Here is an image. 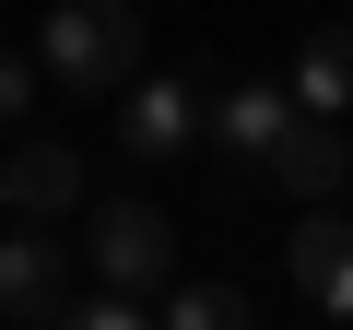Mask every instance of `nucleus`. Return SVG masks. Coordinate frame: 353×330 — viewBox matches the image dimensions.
<instances>
[{"label":"nucleus","instance_id":"f257e3e1","mask_svg":"<svg viewBox=\"0 0 353 330\" xmlns=\"http://www.w3.org/2000/svg\"><path fill=\"white\" fill-rule=\"evenodd\" d=\"M36 71L71 83V95H118L141 71V12L130 0H59V12L36 24Z\"/></svg>","mask_w":353,"mask_h":330},{"label":"nucleus","instance_id":"f03ea898","mask_svg":"<svg viewBox=\"0 0 353 330\" xmlns=\"http://www.w3.org/2000/svg\"><path fill=\"white\" fill-rule=\"evenodd\" d=\"M201 118H212V95L189 71H130L118 83V153L130 165H176V153L201 142Z\"/></svg>","mask_w":353,"mask_h":330},{"label":"nucleus","instance_id":"7ed1b4c3","mask_svg":"<svg viewBox=\"0 0 353 330\" xmlns=\"http://www.w3.org/2000/svg\"><path fill=\"white\" fill-rule=\"evenodd\" d=\"M83 260H94V283H118V295H165V283H176V224H165L153 201H94Z\"/></svg>","mask_w":353,"mask_h":330},{"label":"nucleus","instance_id":"20e7f679","mask_svg":"<svg viewBox=\"0 0 353 330\" xmlns=\"http://www.w3.org/2000/svg\"><path fill=\"white\" fill-rule=\"evenodd\" d=\"M283 271L318 318H353V213L341 201H306V224L283 236Z\"/></svg>","mask_w":353,"mask_h":330},{"label":"nucleus","instance_id":"39448f33","mask_svg":"<svg viewBox=\"0 0 353 330\" xmlns=\"http://www.w3.org/2000/svg\"><path fill=\"white\" fill-rule=\"evenodd\" d=\"M259 165H271L294 201H341V177H353V142H341V118H330V106H294V118H283V142H271Z\"/></svg>","mask_w":353,"mask_h":330},{"label":"nucleus","instance_id":"423d86ee","mask_svg":"<svg viewBox=\"0 0 353 330\" xmlns=\"http://www.w3.org/2000/svg\"><path fill=\"white\" fill-rule=\"evenodd\" d=\"M59 295H71V248L24 213L0 236V318H59Z\"/></svg>","mask_w":353,"mask_h":330},{"label":"nucleus","instance_id":"0eeeda50","mask_svg":"<svg viewBox=\"0 0 353 330\" xmlns=\"http://www.w3.org/2000/svg\"><path fill=\"white\" fill-rule=\"evenodd\" d=\"M0 201L36 213V224H59V213L83 201V153H71V142H48V130H24L12 153H0Z\"/></svg>","mask_w":353,"mask_h":330},{"label":"nucleus","instance_id":"6e6552de","mask_svg":"<svg viewBox=\"0 0 353 330\" xmlns=\"http://www.w3.org/2000/svg\"><path fill=\"white\" fill-rule=\"evenodd\" d=\"M283 118H294V83L248 71V83H224V95H212V118H201V130H212V142H224L236 165H259V153L283 142Z\"/></svg>","mask_w":353,"mask_h":330},{"label":"nucleus","instance_id":"1a4fd4ad","mask_svg":"<svg viewBox=\"0 0 353 330\" xmlns=\"http://www.w3.org/2000/svg\"><path fill=\"white\" fill-rule=\"evenodd\" d=\"M283 83H294V106H330V118H341V106H353V24H318Z\"/></svg>","mask_w":353,"mask_h":330},{"label":"nucleus","instance_id":"9d476101","mask_svg":"<svg viewBox=\"0 0 353 330\" xmlns=\"http://www.w3.org/2000/svg\"><path fill=\"white\" fill-rule=\"evenodd\" d=\"M153 307H165V318H176V330H248V318H259V307H248V295H236V283H165V295H153Z\"/></svg>","mask_w":353,"mask_h":330},{"label":"nucleus","instance_id":"9b49d317","mask_svg":"<svg viewBox=\"0 0 353 330\" xmlns=\"http://www.w3.org/2000/svg\"><path fill=\"white\" fill-rule=\"evenodd\" d=\"M59 318H71V330H141V318H153V295H118V283H94V295H59Z\"/></svg>","mask_w":353,"mask_h":330},{"label":"nucleus","instance_id":"f8f14e48","mask_svg":"<svg viewBox=\"0 0 353 330\" xmlns=\"http://www.w3.org/2000/svg\"><path fill=\"white\" fill-rule=\"evenodd\" d=\"M36 83H48L36 59H12V48H0V130H24V106H36Z\"/></svg>","mask_w":353,"mask_h":330},{"label":"nucleus","instance_id":"ddd939ff","mask_svg":"<svg viewBox=\"0 0 353 330\" xmlns=\"http://www.w3.org/2000/svg\"><path fill=\"white\" fill-rule=\"evenodd\" d=\"M0 213H12V201H0Z\"/></svg>","mask_w":353,"mask_h":330}]
</instances>
